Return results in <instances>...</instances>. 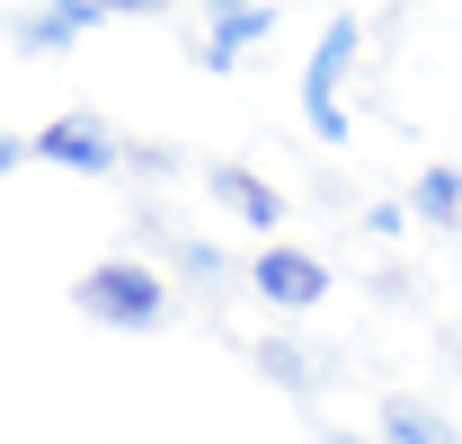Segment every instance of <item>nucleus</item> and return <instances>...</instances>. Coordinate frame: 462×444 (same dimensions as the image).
I'll use <instances>...</instances> for the list:
<instances>
[{
	"mask_svg": "<svg viewBox=\"0 0 462 444\" xmlns=\"http://www.w3.org/2000/svg\"><path fill=\"white\" fill-rule=\"evenodd\" d=\"M71 311H80L89 329H125V338H143V329H161V320H170V284L152 276L143 258H98L89 276L71 284Z\"/></svg>",
	"mask_w": 462,
	"mask_h": 444,
	"instance_id": "1",
	"label": "nucleus"
},
{
	"mask_svg": "<svg viewBox=\"0 0 462 444\" xmlns=\"http://www.w3.org/2000/svg\"><path fill=\"white\" fill-rule=\"evenodd\" d=\"M356 45H365V18H329L311 62H302V125H311V143H346V71H356Z\"/></svg>",
	"mask_w": 462,
	"mask_h": 444,
	"instance_id": "2",
	"label": "nucleus"
},
{
	"mask_svg": "<svg viewBox=\"0 0 462 444\" xmlns=\"http://www.w3.org/2000/svg\"><path fill=\"white\" fill-rule=\"evenodd\" d=\"M27 161L71 169V178H116L134 152H125V134H107L98 116H54L45 134H27Z\"/></svg>",
	"mask_w": 462,
	"mask_h": 444,
	"instance_id": "3",
	"label": "nucleus"
},
{
	"mask_svg": "<svg viewBox=\"0 0 462 444\" xmlns=\"http://www.w3.org/2000/svg\"><path fill=\"white\" fill-rule=\"evenodd\" d=\"M276 27H285V9H276V0L205 9V18H196V62H205V71H240L258 45H276Z\"/></svg>",
	"mask_w": 462,
	"mask_h": 444,
	"instance_id": "4",
	"label": "nucleus"
},
{
	"mask_svg": "<svg viewBox=\"0 0 462 444\" xmlns=\"http://www.w3.org/2000/svg\"><path fill=\"white\" fill-rule=\"evenodd\" d=\"M98 27H116V9H98V0H54V9H18L9 18V45L18 54H71Z\"/></svg>",
	"mask_w": 462,
	"mask_h": 444,
	"instance_id": "5",
	"label": "nucleus"
},
{
	"mask_svg": "<svg viewBox=\"0 0 462 444\" xmlns=\"http://www.w3.org/2000/svg\"><path fill=\"white\" fill-rule=\"evenodd\" d=\"M249 284H258L276 311H311V302H329V267H320L311 249H276V240L249 258Z\"/></svg>",
	"mask_w": 462,
	"mask_h": 444,
	"instance_id": "6",
	"label": "nucleus"
},
{
	"mask_svg": "<svg viewBox=\"0 0 462 444\" xmlns=\"http://www.w3.org/2000/svg\"><path fill=\"white\" fill-rule=\"evenodd\" d=\"M205 196H214L231 222H249V231H276V222H285V196H276V178H258L249 161H214V169H205Z\"/></svg>",
	"mask_w": 462,
	"mask_h": 444,
	"instance_id": "7",
	"label": "nucleus"
},
{
	"mask_svg": "<svg viewBox=\"0 0 462 444\" xmlns=\"http://www.w3.org/2000/svg\"><path fill=\"white\" fill-rule=\"evenodd\" d=\"M258 374H267L276 391H293V400H320L329 356H311V338H258Z\"/></svg>",
	"mask_w": 462,
	"mask_h": 444,
	"instance_id": "8",
	"label": "nucleus"
},
{
	"mask_svg": "<svg viewBox=\"0 0 462 444\" xmlns=\"http://www.w3.org/2000/svg\"><path fill=\"white\" fill-rule=\"evenodd\" d=\"M374 418H383V436H374V444H462L454 427H445V409H436V400H409V391H383Z\"/></svg>",
	"mask_w": 462,
	"mask_h": 444,
	"instance_id": "9",
	"label": "nucleus"
},
{
	"mask_svg": "<svg viewBox=\"0 0 462 444\" xmlns=\"http://www.w3.org/2000/svg\"><path fill=\"white\" fill-rule=\"evenodd\" d=\"M409 214L427 222V231H462V169H454V161L418 169V187H409Z\"/></svg>",
	"mask_w": 462,
	"mask_h": 444,
	"instance_id": "10",
	"label": "nucleus"
},
{
	"mask_svg": "<svg viewBox=\"0 0 462 444\" xmlns=\"http://www.w3.org/2000/svg\"><path fill=\"white\" fill-rule=\"evenodd\" d=\"M178 267H187V276H196V284H214V293H223V284H231V258H223V249H214V240H178Z\"/></svg>",
	"mask_w": 462,
	"mask_h": 444,
	"instance_id": "11",
	"label": "nucleus"
},
{
	"mask_svg": "<svg viewBox=\"0 0 462 444\" xmlns=\"http://www.w3.org/2000/svg\"><path fill=\"white\" fill-rule=\"evenodd\" d=\"M18 161H27V134H0V178H9Z\"/></svg>",
	"mask_w": 462,
	"mask_h": 444,
	"instance_id": "12",
	"label": "nucleus"
},
{
	"mask_svg": "<svg viewBox=\"0 0 462 444\" xmlns=\"http://www.w3.org/2000/svg\"><path fill=\"white\" fill-rule=\"evenodd\" d=\"M445 365H454V374H462V329H454V338H445Z\"/></svg>",
	"mask_w": 462,
	"mask_h": 444,
	"instance_id": "13",
	"label": "nucleus"
},
{
	"mask_svg": "<svg viewBox=\"0 0 462 444\" xmlns=\"http://www.w3.org/2000/svg\"><path fill=\"white\" fill-rule=\"evenodd\" d=\"M320 444H374V436H346V427H329V436H320Z\"/></svg>",
	"mask_w": 462,
	"mask_h": 444,
	"instance_id": "14",
	"label": "nucleus"
}]
</instances>
